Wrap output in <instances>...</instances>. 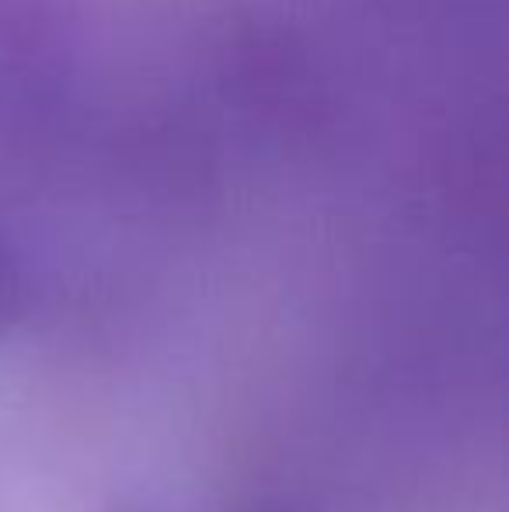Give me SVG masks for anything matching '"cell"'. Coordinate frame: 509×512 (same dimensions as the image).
Segmentation results:
<instances>
[{
    "label": "cell",
    "mask_w": 509,
    "mask_h": 512,
    "mask_svg": "<svg viewBox=\"0 0 509 512\" xmlns=\"http://www.w3.org/2000/svg\"><path fill=\"white\" fill-rule=\"evenodd\" d=\"M21 304H25V269H21L14 241L0 227V342L11 335Z\"/></svg>",
    "instance_id": "obj_1"
}]
</instances>
